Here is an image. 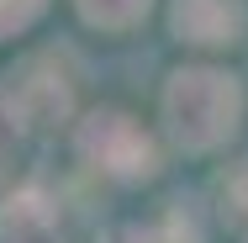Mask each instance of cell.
I'll return each mask as SVG.
<instances>
[{
    "label": "cell",
    "instance_id": "3",
    "mask_svg": "<svg viewBox=\"0 0 248 243\" xmlns=\"http://www.w3.org/2000/svg\"><path fill=\"white\" fill-rule=\"evenodd\" d=\"M0 243H58V211L43 191H21L0 206Z\"/></svg>",
    "mask_w": 248,
    "mask_h": 243
},
{
    "label": "cell",
    "instance_id": "2",
    "mask_svg": "<svg viewBox=\"0 0 248 243\" xmlns=\"http://www.w3.org/2000/svg\"><path fill=\"white\" fill-rule=\"evenodd\" d=\"M79 148H85V159H95V169H111V175H148L153 169V143L122 111L90 116L79 132Z\"/></svg>",
    "mask_w": 248,
    "mask_h": 243
},
{
    "label": "cell",
    "instance_id": "7",
    "mask_svg": "<svg viewBox=\"0 0 248 243\" xmlns=\"http://www.w3.org/2000/svg\"><path fill=\"white\" fill-rule=\"evenodd\" d=\"M16 116H21V111H16V100H0V148L16 138Z\"/></svg>",
    "mask_w": 248,
    "mask_h": 243
},
{
    "label": "cell",
    "instance_id": "6",
    "mask_svg": "<svg viewBox=\"0 0 248 243\" xmlns=\"http://www.w3.org/2000/svg\"><path fill=\"white\" fill-rule=\"evenodd\" d=\"M37 11H43V0H0V37L16 32V27H27Z\"/></svg>",
    "mask_w": 248,
    "mask_h": 243
},
{
    "label": "cell",
    "instance_id": "8",
    "mask_svg": "<svg viewBox=\"0 0 248 243\" xmlns=\"http://www.w3.org/2000/svg\"><path fill=\"white\" fill-rule=\"evenodd\" d=\"M106 243H158L153 233H143V227H122V233H111Z\"/></svg>",
    "mask_w": 248,
    "mask_h": 243
},
{
    "label": "cell",
    "instance_id": "1",
    "mask_svg": "<svg viewBox=\"0 0 248 243\" xmlns=\"http://www.w3.org/2000/svg\"><path fill=\"white\" fill-rule=\"evenodd\" d=\"M164 111H169V127L185 148H211L238 122V85L211 69H185V74H174Z\"/></svg>",
    "mask_w": 248,
    "mask_h": 243
},
{
    "label": "cell",
    "instance_id": "4",
    "mask_svg": "<svg viewBox=\"0 0 248 243\" xmlns=\"http://www.w3.org/2000/svg\"><path fill=\"white\" fill-rule=\"evenodd\" d=\"M243 11L232 0H174V32L190 43H232Z\"/></svg>",
    "mask_w": 248,
    "mask_h": 243
},
{
    "label": "cell",
    "instance_id": "5",
    "mask_svg": "<svg viewBox=\"0 0 248 243\" xmlns=\"http://www.w3.org/2000/svg\"><path fill=\"white\" fill-rule=\"evenodd\" d=\"M85 5V16L100 21V27H127V21H138L143 11H148V0H79Z\"/></svg>",
    "mask_w": 248,
    "mask_h": 243
}]
</instances>
